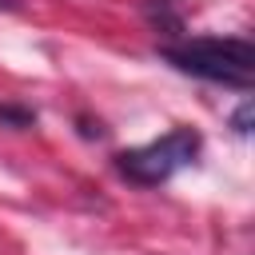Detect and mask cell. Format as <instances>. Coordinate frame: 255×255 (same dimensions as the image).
I'll return each mask as SVG.
<instances>
[{"label":"cell","instance_id":"obj_1","mask_svg":"<svg viewBox=\"0 0 255 255\" xmlns=\"http://www.w3.org/2000/svg\"><path fill=\"white\" fill-rule=\"evenodd\" d=\"M159 56L187 76L227 88H247L255 76V48L243 36H183L159 44Z\"/></svg>","mask_w":255,"mask_h":255},{"label":"cell","instance_id":"obj_4","mask_svg":"<svg viewBox=\"0 0 255 255\" xmlns=\"http://www.w3.org/2000/svg\"><path fill=\"white\" fill-rule=\"evenodd\" d=\"M0 124L28 128V124H36V112H28V108H12V104H0Z\"/></svg>","mask_w":255,"mask_h":255},{"label":"cell","instance_id":"obj_5","mask_svg":"<svg viewBox=\"0 0 255 255\" xmlns=\"http://www.w3.org/2000/svg\"><path fill=\"white\" fill-rule=\"evenodd\" d=\"M231 124H235V131H239V135H247V131H251V100H243V108L231 116Z\"/></svg>","mask_w":255,"mask_h":255},{"label":"cell","instance_id":"obj_3","mask_svg":"<svg viewBox=\"0 0 255 255\" xmlns=\"http://www.w3.org/2000/svg\"><path fill=\"white\" fill-rule=\"evenodd\" d=\"M143 8H147V20H151L155 32H163V36H179L183 20H179V12H175L167 0H143Z\"/></svg>","mask_w":255,"mask_h":255},{"label":"cell","instance_id":"obj_2","mask_svg":"<svg viewBox=\"0 0 255 255\" xmlns=\"http://www.w3.org/2000/svg\"><path fill=\"white\" fill-rule=\"evenodd\" d=\"M199 151H203V135L195 128H171L167 135H159L151 143L120 151L116 155V171L135 187H159L175 171L191 167L199 159Z\"/></svg>","mask_w":255,"mask_h":255},{"label":"cell","instance_id":"obj_6","mask_svg":"<svg viewBox=\"0 0 255 255\" xmlns=\"http://www.w3.org/2000/svg\"><path fill=\"white\" fill-rule=\"evenodd\" d=\"M8 4H12V0H0V8H8Z\"/></svg>","mask_w":255,"mask_h":255}]
</instances>
